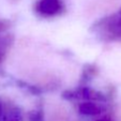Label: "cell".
Here are the masks:
<instances>
[{
    "label": "cell",
    "instance_id": "cell-4",
    "mask_svg": "<svg viewBox=\"0 0 121 121\" xmlns=\"http://www.w3.org/2000/svg\"><path fill=\"white\" fill-rule=\"evenodd\" d=\"M0 121H24L21 108L0 98Z\"/></svg>",
    "mask_w": 121,
    "mask_h": 121
},
{
    "label": "cell",
    "instance_id": "cell-5",
    "mask_svg": "<svg viewBox=\"0 0 121 121\" xmlns=\"http://www.w3.org/2000/svg\"><path fill=\"white\" fill-rule=\"evenodd\" d=\"M78 110L85 116H98L105 110V107L94 101H86L78 106Z\"/></svg>",
    "mask_w": 121,
    "mask_h": 121
},
{
    "label": "cell",
    "instance_id": "cell-3",
    "mask_svg": "<svg viewBox=\"0 0 121 121\" xmlns=\"http://www.w3.org/2000/svg\"><path fill=\"white\" fill-rule=\"evenodd\" d=\"M34 9L40 15L53 17L62 13L64 5L62 0H39Z\"/></svg>",
    "mask_w": 121,
    "mask_h": 121
},
{
    "label": "cell",
    "instance_id": "cell-2",
    "mask_svg": "<svg viewBox=\"0 0 121 121\" xmlns=\"http://www.w3.org/2000/svg\"><path fill=\"white\" fill-rule=\"evenodd\" d=\"M63 98L66 100H84V101H94V102L104 103L107 101L106 95L102 92L92 90L90 88L86 87H78L74 90L65 91L63 93Z\"/></svg>",
    "mask_w": 121,
    "mask_h": 121
},
{
    "label": "cell",
    "instance_id": "cell-6",
    "mask_svg": "<svg viewBox=\"0 0 121 121\" xmlns=\"http://www.w3.org/2000/svg\"><path fill=\"white\" fill-rule=\"evenodd\" d=\"M28 121H44L42 108H38L30 112L28 115Z\"/></svg>",
    "mask_w": 121,
    "mask_h": 121
},
{
    "label": "cell",
    "instance_id": "cell-1",
    "mask_svg": "<svg viewBox=\"0 0 121 121\" xmlns=\"http://www.w3.org/2000/svg\"><path fill=\"white\" fill-rule=\"evenodd\" d=\"M92 30L102 41L121 42V9L96 22Z\"/></svg>",
    "mask_w": 121,
    "mask_h": 121
}]
</instances>
